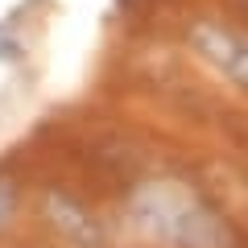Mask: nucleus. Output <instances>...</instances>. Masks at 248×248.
<instances>
[{
  "label": "nucleus",
  "instance_id": "f257e3e1",
  "mask_svg": "<svg viewBox=\"0 0 248 248\" xmlns=\"http://www.w3.org/2000/svg\"><path fill=\"white\" fill-rule=\"evenodd\" d=\"M133 223L149 240L170 248H240L228 223L178 182H153L137 190Z\"/></svg>",
  "mask_w": 248,
  "mask_h": 248
},
{
  "label": "nucleus",
  "instance_id": "7ed1b4c3",
  "mask_svg": "<svg viewBox=\"0 0 248 248\" xmlns=\"http://www.w3.org/2000/svg\"><path fill=\"white\" fill-rule=\"evenodd\" d=\"M50 215H54V228H62L71 240H79V244H99L95 219H91L79 203H71V199H62V195H50Z\"/></svg>",
  "mask_w": 248,
  "mask_h": 248
},
{
  "label": "nucleus",
  "instance_id": "f03ea898",
  "mask_svg": "<svg viewBox=\"0 0 248 248\" xmlns=\"http://www.w3.org/2000/svg\"><path fill=\"white\" fill-rule=\"evenodd\" d=\"M190 37H195L199 54H203L211 66H219L228 79H236L240 87H248V42L244 37H236L232 29H223V25H211V21L195 25Z\"/></svg>",
  "mask_w": 248,
  "mask_h": 248
},
{
  "label": "nucleus",
  "instance_id": "20e7f679",
  "mask_svg": "<svg viewBox=\"0 0 248 248\" xmlns=\"http://www.w3.org/2000/svg\"><path fill=\"white\" fill-rule=\"evenodd\" d=\"M13 203H17V195H13V186H9V182H0V228L9 223V215H13Z\"/></svg>",
  "mask_w": 248,
  "mask_h": 248
}]
</instances>
